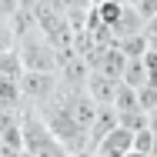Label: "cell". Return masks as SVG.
<instances>
[{
	"label": "cell",
	"mask_w": 157,
	"mask_h": 157,
	"mask_svg": "<svg viewBox=\"0 0 157 157\" xmlns=\"http://www.w3.org/2000/svg\"><path fill=\"white\" fill-rule=\"evenodd\" d=\"M17 54H20V63H24V74H57V67H60V50L50 47L44 33L40 37L33 33L27 40H20Z\"/></svg>",
	"instance_id": "1"
},
{
	"label": "cell",
	"mask_w": 157,
	"mask_h": 157,
	"mask_svg": "<svg viewBox=\"0 0 157 157\" xmlns=\"http://www.w3.org/2000/svg\"><path fill=\"white\" fill-rule=\"evenodd\" d=\"M57 94V77L54 74H24V80H20V97H27V100H54Z\"/></svg>",
	"instance_id": "2"
},
{
	"label": "cell",
	"mask_w": 157,
	"mask_h": 157,
	"mask_svg": "<svg viewBox=\"0 0 157 157\" xmlns=\"http://www.w3.org/2000/svg\"><path fill=\"white\" fill-rule=\"evenodd\" d=\"M117 87H121V80H110V77H104L100 70H90V77H87V84H84V94L90 97L97 107H114Z\"/></svg>",
	"instance_id": "3"
},
{
	"label": "cell",
	"mask_w": 157,
	"mask_h": 157,
	"mask_svg": "<svg viewBox=\"0 0 157 157\" xmlns=\"http://www.w3.org/2000/svg\"><path fill=\"white\" fill-rule=\"evenodd\" d=\"M0 80L10 84V87H20V80H24V63H20V54H17V50H10V54L0 57Z\"/></svg>",
	"instance_id": "4"
},
{
	"label": "cell",
	"mask_w": 157,
	"mask_h": 157,
	"mask_svg": "<svg viewBox=\"0 0 157 157\" xmlns=\"http://www.w3.org/2000/svg\"><path fill=\"white\" fill-rule=\"evenodd\" d=\"M114 110H117V114H134V110H140L137 90L127 87V84H121V87H117V97H114Z\"/></svg>",
	"instance_id": "5"
},
{
	"label": "cell",
	"mask_w": 157,
	"mask_h": 157,
	"mask_svg": "<svg viewBox=\"0 0 157 157\" xmlns=\"http://www.w3.org/2000/svg\"><path fill=\"white\" fill-rule=\"evenodd\" d=\"M121 84L134 87V90L147 87V70H144V60H127V67H124V77H121Z\"/></svg>",
	"instance_id": "6"
},
{
	"label": "cell",
	"mask_w": 157,
	"mask_h": 157,
	"mask_svg": "<svg viewBox=\"0 0 157 157\" xmlns=\"http://www.w3.org/2000/svg\"><path fill=\"white\" fill-rule=\"evenodd\" d=\"M134 151H137V154L154 157V130H151V127L140 130V134H134Z\"/></svg>",
	"instance_id": "7"
},
{
	"label": "cell",
	"mask_w": 157,
	"mask_h": 157,
	"mask_svg": "<svg viewBox=\"0 0 157 157\" xmlns=\"http://www.w3.org/2000/svg\"><path fill=\"white\" fill-rule=\"evenodd\" d=\"M137 100H140V110H144V114H154L157 110V87H151V84L140 87V90H137Z\"/></svg>",
	"instance_id": "8"
},
{
	"label": "cell",
	"mask_w": 157,
	"mask_h": 157,
	"mask_svg": "<svg viewBox=\"0 0 157 157\" xmlns=\"http://www.w3.org/2000/svg\"><path fill=\"white\" fill-rule=\"evenodd\" d=\"M10 50H17V33L10 30V24H7V20H0V57H3V54H10Z\"/></svg>",
	"instance_id": "9"
},
{
	"label": "cell",
	"mask_w": 157,
	"mask_h": 157,
	"mask_svg": "<svg viewBox=\"0 0 157 157\" xmlns=\"http://www.w3.org/2000/svg\"><path fill=\"white\" fill-rule=\"evenodd\" d=\"M134 10H137V13H140V20L147 24V20H154V17H157V0H137V3H134Z\"/></svg>",
	"instance_id": "10"
},
{
	"label": "cell",
	"mask_w": 157,
	"mask_h": 157,
	"mask_svg": "<svg viewBox=\"0 0 157 157\" xmlns=\"http://www.w3.org/2000/svg\"><path fill=\"white\" fill-rule=\"evenodd\" d=\"M20 10V0H0V20H10Z\"/></svg>",
	"instance_id": "11"
},
{
	"label": "cell",
	"mask_w": 157,
	"mask_h": 157,
	"mask_svg": "<svg viewBox=\"0 0 157 157\" xmlns=\"http://www.w3.org/2000/svg\"><path fill=\"white\" fill-rule=\"evenodd\" d=\"M144 33H147V40H157V17L144 24Z\"/></svg>",
	"instance_id": "12"
}]
</instances>
